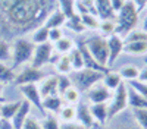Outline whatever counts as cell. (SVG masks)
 I'll return each instance as SVG.
<instances>
[{
	"mask_svg": "<svg viewBox=\"0 0 147 129\" xmlns=\"http://www.w3.org/2000/svg\"><path fill=\"white\" fill-rule=\"evenodd\" d=\"M56 9V0H0V38L13 41L32 32Z\"/></svg>",
	"mask_w": 147,
	"mask_h": 129,
	"instance_id": "cell-1",
	"label": "cell"
},
{
	"mask_svg": "<svg viewBox=\"0 0 147 129\" xmlns=\"http://www.w3.org/2000/svg\"><path fill=\"white\" fill-rule=\"evenodd\" d=\"M115 21H116V34L124 38L127 34L137 28L140 21V12L136 9L131 0H127L122 9L116 12Z\"/></svg>",
	"mask_w": 147,
	"mask_h": 129,
	"instance_id": "cell-2",
	"label": "cell"
},
{
	"mask_svg": "<svg viewBox=\"0 0 147 129\" xmlns=\"http://www.w3.org/2000/svg\"><path fill=\"white\" fill-rule=\"evenodd\" d=\"M34 47L35 44L25 38V37H18L13 40L12 43V59H10V63H12V69L16 72V69H19L21 66L27 65L31 62L32 59V53H34Z\"/></svg>",
	"mask_w": 147,
	"mask_h": 129,
	"instance_id": "cell-3",
	"label": "cell"
},
{
	"mask_svg": "<svg viewBox=\"0 0 147 129\" xmlns=\"http://www.w3.org/2000/svg\"><path fill=\"white\" fill-rule=\"evenodd\" d=\"M105 72L100 70H93V69H87L84 68L81 70H72L69 74V78L72 81V85L78 88L81 92L88 91L93 85H96L97 82H100L103 79Z\"/></svg>",
	"mask_w": 147,
	"mask_h": 129,
	"instance_id": "cell-4",
	"label": "cell"
},
{
	"mask_svg": "<svg viewBox=\"0 0 147 129\" xmlns=\"http://www.w3.org/2000/svg\"><path fill=\"white\" fill-rule=\"evenodd\" d=\"M107 109H109V120L115 119V117L121 116L125 110H128V85L127 82L122 84L112 92L109 103H107Z\"/></svg>",
	"mask_w": 147,
	"mask_h": 129,
	"instance_id": "cell-5",
	"label": "cell"
},
{
	"mask_svg": "<svg viewBox=\"0 0 147 129\" xmlns=\"http://www.w3.org/2000/svg\"><path fill=\"white\" fill-rule=\"evenodd\" d=\"M85 45L90 51V54L96 59V62L102 65L103 68H107V57H109V49H107V40L102 34L91 35L90 38L84 40Z\"/></svg>",
	"mask_w": 147,
	"mask_h": 129,
	"instance_id": "cell-6",
	"label": "cell"
},
{
	"mask_svg": "<svg viewBox=\"0 0 147 129\" xmlns=\"http://www.w3.org/2000/svg\"><path fill=\"white\" fill-rule=\"evenodd\" d=\"M18 72L15 75L13 84L16 87L19 85H25V84H38V82L46 76V74L41 69H37L31 65H24L19 69H16Z\"/></svg>",
	"mask_w": 147,
	"mask_h": 129,
	"instance_id": "cell-7",
	"label": "cell"
},
{
	"mask_svg": "<svg viewBox=\"0 0 147 129\" xmlns=\"http://www.w3.org/2000/svg\"><path fill=\"white\" fill-rule=\"evenodd\" d=\"M53 53H55V47L50 41L43 43V44H35L30 65L37 68V69H43L47 63L52 62Z\"/></svg>",
	"mask_w": 147,
	"mask_h": 129,
	"instance_id": "cell-8",
	"label": "cell"
},
{
	"mask_svg": "<svg viewBox=\"0 0 147 129\" xmlns=\"http://www.w3.org/2000/svg\"><path fill=\"white\" fill-rule=\"evenodd\" d=\"M24 100H27L32 107H35L37 110H38L40 116H44V109H43V97L41 94L38 91V87H37V84H25V85H19L18 87Z\"/></svg>",
	"mask_w": 147,
	"mask_h": 129,
	"instance_id": "cell-9",
	"label": "cell"
},
{
	"mask_svg": "<svg viewBox=\"0 0 147 129\" xmlns=\"http://www.w3.org/2000/svg\"><path fill=\"white\" fill-rule=\"evenodd\" d=\"M85 101L88 104H97V103H109L110 97H112V91L107 90L103 82H97L93 85L88 91H85Z\"/></svg>",
	"mask_w": 147,
	"mask_h": 129,
	"instance_id": "cell-10",
	"label": "cell"
},
{
	"mask_svg": "<svg viewBox=\"0 0 147 129\" xmlns=\"http://www.w3.org/2000/svg\"><path fill=\"white\" fill-rule=\"evenodd\" d=\"M107 40V49H109V57H107V68L112 66L119 56L124 53V45H125V41L124 38L118 34H113V35H109L106 37Z\"/></svg>",
	"mask_w": 147,
	"mask_h": 129,
	"instance_id": "cell-11",
	"label": "cell"
},
{
	"mask_svg": "<svg viewBox=\"0 0 147 129\" xmlns=\"http://www.w3.org/2000/svg\"><path fill=\"white\" fill-rule=\"evenodd\" d=\"M75 45H77V49L80 50L81 56H82V60H84V68H87V69H93V70H100V72H107L109 68H103L102 65H99L96 62V59L90 54L88 49H87V45H85L84 40H77L75 41Z\"/></svg>",
	"mask_w": 147,
	"mask_h": 129,
	"instance_id": "cell-12",
	"label": "cell"
},
{
	"mask_svg": "<svg viewBox=\"0 0 147 129\" xmlns=\"http://www.w3.org/2000/svg\"><path fill=\"white\" fill-rule=\"evenodd\" d=\"M77 122L81 123L85 129H94L96 128V122L91 116L90 112V104L87 101H80L77 104Z\"/></svg>",
	"mask_w": 147,
	"mask_h": 129,
	"instance_id": "cell-13",
	"label": "cell"
},
{
	"mask_svg": "<svg viewBox=\"0 0 147 129\" xmlns=\"http://www.w3.org/2000/svg\"><path fill=\"white\" fill-rule=\"evenodd\" d=\"M38 91L41 94V97H49V96H57V75H46L38 84Z\"/></svg>",
	"mask_w": 147,
	"mask_h": 129,
	"instance_id": "cell-14",
	"label": "cell"
},
{
	"mask_svg": "<svg viewBox=\"0 0 147 129\" xmlns=\"http://www.w3.org/2000/svg\"><path fill=\"white\" fill-rule=\"evenodd\" d=\"M90 112L96 122V126H105L109 122V109L107 103H97L90 104Z\"/></svg>",
	"mask_w": 147,
	"mask_h": 129,
	"instance_id": "cell-15",
	"label": "cell"
},
{
	"mask_svg": "<svg viewBox=\"0 0 147 129\" xmlns=\"http://www.w3.org/2000/svg\"><path fill=\"white\" fill-rule=\"evenodd\" d=\"M93 6H94V12L97 18L100 21L116 18L115 10L112 9V5H110V0H93Z\"/></svg>",
	"mask_w": 147,
	"mask_h": 129,
	"instance_id": "cell-16",
	"label": "cell"
},
{
	"mask_svg": "<svg viewBox=\"0 0 147 129\" xmlns=\"http://www.w3.org/2000/svg\"><path fill=\"white\" fill-rule=\"evenodd\" d=\"M31 110H32V106L27 100H22L18 112L10 119V123H12V126H13V129H22V125H24L27 117L31 114Z\"/></svg>",
	"mask_w": 147,
	"mask_h": 129,
	"instance_id": "cell-17",
	"label": "cell"
},
{
	"mask_svg": "<svg viewBox=\"0 0 147 129\" xmlns=\"http://www.w3.org/2000/svg\"><path fill=\"white\" fill-rule=\"evenodd\" d=\"M63 106V100L62 97L59 96H49V97H44L43 98V109H44V113L46 114H57L60 112Z\"/></svg>",
	"mask_w": 147,
	"mask_h": 129,
	"instance_id": "cell-18",
	"label": "cell"
},
{
	"mask_svg": "<svg viewBox=\"0 0 147 129\" xmlns=\"http://www.w3.org/2000/svg\"><path fill=\"white\" fill-rule=\"evenodd\" d=\"M128 109H131V110L147 109V100L141 94H138L134 88H131L129 85H128Z\"/></svg>",
	"mask_w": 147,
	"mask_h": 129,
	"instance_id": "cell-19",
	"label": "cell"
},
{
	"mask_svg": "<svg viewBox=\"0 0 147 129\" xmlns=\"http://www.w3.org/2000/svg\"><path fill=\"white\" fill-rule=\"evenodd\" d=\"M66 19H68V18L56 7V9L52 12V13L49 15V18L46 19L44 25H46L49 29H52V28H62V27H65Z\"/></svg>",
	"mask_w": 147,
	"mask_h": 129,
	"instance_id": "cell-20",
	"label": "cell"
},
{
	"mask_svg": "<svg viewBox=\"0 0 147 129\" xmlns=\"http://www.w3.org/2000/svg\"><path fill=\"white\" fill-rule=\"evenodd\" d=\"M124 53L129 56H146L147 54V41H132L125 43Z\"/></svg>",
	"mask_w": 147,
	"mask_h": 129,
	"instance_id": "cell-21",
	"label": "cell"
},
{
	"mask_svg": "<svg viewBox=\"0 0 147 129\" xmlns=\"http://www.w3.org/2000/svg\"><path fill=\"white\" fill-rule=\"evenodd\" d=\"M102 82H103V85L107 88V90H110V91H115L121 84H122V82H124V81H122V78L119 76V74H118V70H116V72H115V70H107V72L103 75V79H102Z\"/></svg>",
	"mask_w": 147,
	"mask_h": 129,
	"instance_id": "cell-22",
	"label": "cell"
},
{
	"mask_svg": "<svg viewBox=\"0 0 147 129\" xmlns=\"http://www.w3.org/2000/svg\"><path fill=\"white\" fill-rule=\"evenodd\" d=\"M22 100H15V101H3L2 106H0V114H2L3 119L6 120H10L12 117L15 116V113L18 112L19 106H21Z\"/></svg>",
	"mask_w": 147,
	"mask_h": 129,
	"instance_id": "cell-23",
	"label": "cell"
},
{
	"mask_svg": "<svg viewBox=\"0 0 147 129\" xmlns=\"http://www.w3.org/2000/svg\"><path fill=\"white\" fill-rule=\"evenodd\" d=\"M119 76L122 78L124 82H131V81H136L138 79L140 75V68L136 65H124L121 66V69L118 70Z\"/></svg>",
	"mask_w": 147,
	"mask_h": 129,
	"instance_id": "cell-24",
	"label": "cell"
},
{
	"mask_svg": "<svg viewBox=\"0 0 147 129\" xmlns=\"http://www.w3.org/2000/svg\"><path fill=\"white\" fill-rule=\"evenodd\" d=\"M59 122H74L77 120V106L74 104H65L62 106L60 112L57 113Z\"/></svg>",
	"mask_w": 147,
	"mask_h": 129,
	"instance_id": "cell-25",
	"label": "cell"
},
{
	"mask_svg": "<svg viewBox=\"0 0 147 129\" xmlns=\"http://www.w3.org/2000/svg\"><path fill=\"white\" fill-rule=\"evenodd\" d=\"M55 69H56L57 75H69L72 72L69 54H59L57 60L55 62Z\"/></svg>",
	"mask_w": 147,
	"mask_h": 129,
	"instance_id": "cell-26",
	"label": "cell"
},
{
	"mask_svg": "<svg viewBox=\"0 0 147 129\" xmlns=\"http://www.w3.org/2000/svg\"><path fill=\"white\" fill-rule=\"evenodd\" d=\"M56 7L66 18L77 15V0H56Z\"/></svg>",
	"mask_w": 147,
	"mask_h": 129,
	"instance_id": "cell-27",
	"label": "cell"
},
{
	"mask_svg": "<svg viewBox=\"0 0 147 129\" xmlns=\"http://www.w3.org/2000/svg\"><path fill=\"white\" fill-rule=\"evenodd\" d=\"M15 75H16V72L12 69V66H9L5 62H0V82H2L3 85L13 84Z\"/></svg>",
	"mask_w": 147,
	"mask_h": 129,
	"instance_id": "cell-28",
	"label": "cell"
},
{
	"mask_svg": "<svg viewBox=\"0 0 147 129\" xmlns=\"http://www.w3.org/2000/svg\"><path fill=\"white\" fill-rule=\"evenodd\" d=\"M81 91L78 90V88H75V87H71V88H68L62 96V100H63V103L65 104H74V106H77L81 100H82V96H81Z\"/></svg>",
	"mask_w": 147,
	"mask_h": 129,
	"instance_id": "cell-29",
	"label": "cell"
},
{
	"mask_svg": "<svg viewBox=\"0 0 147 129\" xmlns=\"http://www.w3.org/2000/svg\"><path fill=\"white\" fill-rule=\"evenodd\" d=\"M53 47H55V51L57 54H68L74 47H75V41H74L72 38L65 37V35H63L59 41H56L53 44Z\"/></svg>",
	"mask_w": 147,
	"mask_h": 129,
	"instance_id": "cell-30",
	"label": "cell"
},
{
	"mask_svg": "<svg viewBox=\"0 0 147 129\" xmlns=\"http://www.w3.org/2000/svg\"><path fill=\"white\" fill-rule=\"evenodd\" d=\"M31 41L34 44H43V43L49 41V28L44 25V23L40 25L38 28H35L31 32Z\"/></svg>",
	"mask_w": 147,
	"mask_h": 129,
	"instance_id": "cell-31",
	"label": "cell"
},
{
	"mask_svg": "<svg viewBox=\"0 0 147 129\" xmlns=\"http://www.w3.org/2000/svg\"><path fill=\"white\" fill-rule=\"evenodd\" d=\"M65 27L68 29H71L72 32H75V34H82L85 31V27H84V23L81 21V16L78 13L71 16V18H68L66 22H65Z\"/></svg>",
	"mask_w": 147,
	"mask_h": 129,
	"instance_id": "cell-32",
	"label": "cell"
},
{
	"mask_svg": "<svg viewBox=\"0 0 147 129\" xmlns=\"http://www.w3.org/2000/svg\"><path fill=\"white\" fill-rule=\"evenodd\" d=\"M80 16H81V21H82V23H84L85 29L99 31L100 19L97 18V15H94V13H82V15H80Z\"/></svg>",
	"mask_w": 147,
	"mask_h": 129,
	"instance_id": "cell-33",
	"label": "cell"
},
{
	"mask_svg": "<svg viewBox=\"0 0 147 129\" xmlns=\"http://www.w3.org/2000/svg\"><path fill=\"white\" fill-rule=\"evenodd\" d=\"M99 34H102L103 37H109V35L116 34V21L115 19H103V21H100Z\"/></svg>",
	"mask_w": 147,
	"mask_h": 129,
	"instance_id": "cell-34",
	"label": "cell"
},
{
	"mask_svg": "<svg viewBox=\"0 0 147 129\" xmlns=\"http://www.w3.org/2000/svg\"><path fill=\"white\" fill-rule=\"evenodd\" d=\"M41 129H60V122L55 114H44L40 117Z\"/></svg>",
	"mask_w": 147,
	"mask_h": 129,
	"instance_id": "cell-35",
	"label": "cell"
},
{
	"mask_svg": "<svg viewBox=\"0 0 147 129\" xmlns=\"http://www.w3.org/2000/svg\"><path fill=\"white\" fill-rule=\"evenodd\" d=\"M134 123H136L140 129H147V109H137L131 110Z\"/></svg>",
	"mask_w": 147,
	"mask_h": 129,
	"instance_id": "cell-36",
	"label": "cell"
},
{
	"mask_svg": "<svg viewBox=\"0 0 147 129\" xmlns=\"http://www.w3.org/2000/svg\"><path fill=\"white\" fill-rule=\"evenodd\" d=\"M68 54H69V59H71L72 70H81V69H84V60H82V56H81L80 50L77 49V45L74 47Z\"/></svg>",
	"mask_w": 147,
	"mask_h": 129,
	"instance_id": "cell-37",
	"label": "cell"
},
{
	"mask_svg": "<svg viewBox=\"0 0 147 129\" xmlns=\"http://www.w3.org/2000/svg\"><path fill=\"white\" fill-rule=\"evenodd\" d=\"M12 59V44L7 40L0 38V62H10Z\"/></svg>",
	"mask_w": 147,
	"mask_h": 129,
	"instance_id": "cell-38",
	"label": "cell"
},
{
	"mask_svg": "<svg viewBox=\"0 0 147 129\" xmlns=\"http://www.w3.org/2000/svg\"><path fill=\"white\" fill-rule=\"evenodd\" d=\"M125 43H132V41H147V32L143 29H132L129 34L124 37Z\"/></svg>",
	"mask_w": 147,
	"mask_h": 129,
	"instance_id": "cell-39",
	"label": "cell"
},
{
	"mask_svg": "<svg viewBox=\"0 0 147 129\" xmlns=\"http://www.w3.org/2000/svg\"><path fill=\"white\" fill-rule=\"evenodd\" d=\"M71 87H72V81H71L69 75H57V91H59V96H62V94Z\"/></svg>",
	"mask_w": 147,
	"mask_h": 129,
	"instance_id": "cell-40",
	"label": "cell"
},
{
	"mask_svg": "<svg viewBox=\"0 0 147 129\" xmlns=\"http://www.w3.org/2000/svg\"><path fill=\"white\" fill-rule=\"evenodd\" d=\"M94 129H140L137 125H128L125 122H118V123H112V122H107L105 126H96Z\"/></svg>",
	"mask_w": 147,
	"mask_h": 129,
	"instance_id": "cell-41",
	"label": "cell"
},
{
	"mask_svg": "<svg viewBox=\"0 0 147 129\" xmlns=\"http://www.w3.org/2000/svg\"><path fill=\"white\" fill-rule=\"evenodd\" d=\"M127 84H128L131 88L136 90L138 94H141V96L147 100V84H144V82H141V81H138V79L131 81V82H127Z\"/></svg>",
	"mask_w": 147,
	"mask_h": 129,
	"instance_id": "cell-42",
	"label": "cell"
},
{
	"mask_svg": "<svg viewBox=\"0 0 147 129\" xmlns=\"http://www.w3.org/2000/svg\"><path fill=\"white\" fill-rule=\"evenodd\" d=\"M22 129H41V125H40V119H37L34 116H28L25 122L22 125Z\"/></svg>",
	"mask_w": 147,
	"mask_h": 129,
	"instance_id": "cell-43",
	"label": "cell"
},
{
	"mask_svg": "<svg viewBox=\"0 0 147 129\" xmlns=\"http://www.w3.org/2000/svg\"><path fill=\"white\" fill-rule=\"evenodd\" d=\"M62 37H63L62 28H52V29H49V41H50L52 44H55L56 41H59Z\"/></svg>",
	"mask_w": 147,
	"mask_h": 129,
	"instance_id": "cell-44",
	"label": "cell"
},
{
	"mask_svg": "<svg viewBox=\"0 0 147 129\" xmlns=\"http://www.w3.org/2000/svg\"><path fill=\"white\" fill-rule=\"evenodd\" d=\"M60 129H85V128L77 120H74V122H60Z\"/></svg>",
	"mask_w": 147,
	"mask_h": 129,
	"instance_id": "cell-45",
	"label": "cell"
},
{
	"mask_svg": "<svg viewBox=\"0 0 147 129\" xmlns=\"http://www.w3.org/2000/svg\"><path fill=\"white\" fill-rule=\"evenodd\" d=\"M131 2L134 3V6H136V9L140 12V13L144 9H147V0H131Z\"/></svg>",
	"mask_w": 147,
	"mask_h": 129,
	"instance_id": "cell-46",
	"label": "cell"
},
{
	"mask_svg": "<svg viewBox=\"0 0 147 129\" xmlns=\"http://www.w3.org/2000/svg\"><path fill=\"white\" fill-rule=\"evenodd\" d=\"M125 2L127 0H110V5H112V9L115 10V13L122 9V6L125 5Z\"/></svg>",
	"mask_w": 147,
	"mask_h": 129,
	"instance_id": "cell-47",
	"label": "cell"
},
{
	"mask_svg": "<svg viewBox=\"0 0 147 129\" xmlns=\"http://www.w3.org/2000/svg\"><path fill=\"white\" fill-rule=\"evenodd\" d=\"M138 81L144 82V84H147V65L144 68L140 69V75H138Z\"/></svg>",
	"mask_w": 147,
	"mask_h": 129,
	"instance_id": "cell-48",
	"label": "cell"
},
{
	"mask_svg": "<svg viewBox=\"0 0 147 129\" xmlns=\"http://www.w3.org/2000/svg\"><path fill=\"white\" fill-rule=\"evenodd\" d=\"M0 129H13L10 120H6L3 117H0Z\"/></svg>",
	"mask_w": 147,
	"mask_h": 129,
	"instance_id": "cell-49",
	"label": "cell"
},
{
	"mask_svg": "<svg viewBox=\"0 0 147 129\" xmlns=\"http://www.w3.org/2000/svg\"><path fill=\"white\" fill-rule=\"evenodd\" d=\"M78 2H81L82 5L88 6V7H91V9L94 10V6H93V0H78Z\"/></svg>",
	"mask_w": 147,
	"mask_h": 129,
	"instance_id": "cell-50",
	"label": "cell"
},
{
	"mask_svg": "<svg viewBox=\"0 0 147 129\" xmlns=\"http://www.w3.org/2000/svg\"><path fill=\"white\" fill-rule=\"evenodd\" d=\"M3 90H5V85L0 82V101H6V98L3 97Z\"/></svg>",
	"mask_w": 147,
	"mask_h": 129,
	"instance_id": "cell-51",
	"label": "cell"
},
{
	"mask_svg": "<svg viewBox=\"0 0 147 129\" xmlns=\"http://www.w3.org/2000/svg\"><path fill=\"white\" fill-rule=\"evenodd\" d=\"M2 103H3V101H0V106H2ZM0 117H2V114H0Z\"/></svg>",
	"mask_w": 147,
	"mask_h": 129,
	"instance_id": "cell-52",
	"label": "cell"
},
{
	"mask_svg": "<svg viewBox=\"0 0 147 129\" xmlns=\"http://www.w3.org/2000/svg\"><path fill=\"white\" fill-rule=\"evenodd\" d=\"M146 65H147V59H146Z\"/></svg>",
	"mask_w": 147,
	"mask_h": 129,
	"instance_id": "cell-53",
	"label": "cell"
}]
</instances>
